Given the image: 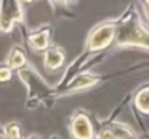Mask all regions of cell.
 <instances>
[{"mask_svg": "<svg viewBox=\"0 0 149 139\" xmlns=\"http://www.w3.org/2000/svg\"><path fill=\"white\" fill-rule=\"evenodd\" d=\"M116 44L118 47H142L149 50V29L134 18V13L129 18L126 12L117 21Z\"/></svg>", "mask_w": 149, "mask_h": 139, "instance_id": "6da1fadb", "label": "cell"}, {"mask_svg": "<svg viewBox=\"0 0 149 139\" xmlns=\"http://www.w3.org/2000/svg\"><path fill=\"white\" fill-rule=\"evenodd\" d=\"M18 75H19L21 81L28 88L26 108H35L40 104L48 101V98L51 95V89L32 66H29V64L25 66L24 69L18 71Z\"/></svg>", "mask_w": 149, "mask_h": 139, "instance_id": "7a4b0ae2", "label": "cell"}, {"mask_svg": "<svg viewBox=\"0 0 149 139\" xmlns=\"http://www.w3.org/2000/svg\"><path fill=\"white\" fill-rule=\"evenodd\" d=\"M117 35V21H104L97 24L88 35L86 50L89 53L101 51L116 41Z\"/></svg>", "mask_w": 149, "mask_h": 139, "instance_id": "3957f363", "label": "cell"}, {"mask_svg": "<svg viewBox=\"0 0 149 139\" xmlns=\"http://www.w3.org/2000/svg\"><path fill=\"white\" fill-rule=\"evenodd\" d=\"M24 24V8L21 0H0V32L9 34L16 25Z\"/></svg>", "mask_w": 149, "mask_h": 139, "instance_id": "277c9868", "label": "cell"}, {"mask_svg": "<svg viewBox=\"0 0 149 139\" xmlns=\"http://www.w3.org/2000/svg\"><path fill=\"white\" fill-rule=\"evenodd\" d=\"M69 129L73 139H94L95 136L94 124L89 116L82 110H78L72 114L69 122Z\"/></svg>", "mask_w": 149, "mask_h": 139, "instance_id": "5b68a950", "label": "cell"}, {"mask_svg": "<svg viewBox=\"0 0 149 139\" xmlns=\"http://www.w3.org/2000/svg\"><path fill=\"white\" fill-rule=\"evenodd\" d=\"M51 34H53V28L47 24V25H41L32 31H29L25 37L28 45L37 51V53H41V51H45L51 43Z\"/></svg>", "mask_w": 149, "mask_h": 139, "instance_id": "8992f818", "label": "cell"}, {"mask_svg": "<svg viewBox=\"0 0 149 139\" xmlns=\"http://www.w3.org/2000/svg\"><path fill=\"white\" fill-rule=\"evenodd\" d=\"M101 78L98 75H92L89 72H84L81 73L79 76H76L73 81H70L69 84L60 87L58 89V94H73V92H78V91H82V89H88L91 87H94L95 84H98Z\"/></svg>", "mask_w": 149, "mask_h": 139, "instance_id": "52a82bcc", "label": "cell"}, {"mask_svg": "<svg viewBox=\"0 0 149 139\" xmlns=\"http://www.w3.org/2000/svg\"><path fill=\"white\" fill-rule=\"evenodd\" d=\"M64 63V50L57 45H51L44 51V67L48 71H57Z\"/></svg>", "mask_w": 149, "mask_h": 139, "instance_id": "ba28073f", "label": "cell"}, {"mask_svg": "<svg viewBox=\"0 0 149 139\" xmlns=\"http://www.w3.org/2000/svg\"><path fill=\"white\" fill-rule=\"evenodd\" d=\"M6 63L13 69V71H21L25 66H28V57H26V53L24 50V47L21 45H13L10 50H9V54L6 57Z\"/></svg>", "mask_w": 149, "mask_h": 139, "instance_id": "9c48e42d", "label": "cell"}, {"mask_svg": "<svg viewBox=\"0 0 149 139\" xmlns=\"http://www.w3.org/2000/svg\"><path fill=\"white\" fill-rule=\"evenodd\" d=\"M108 127H110V130L113 132V135H114L116 139H137L136 132H134L130 126H127V124H124V123L111 122V123L108 124Z\"/></svg>", "mask_w": 149, "mask_h": 139, "instance_id": "30bf717a", "label": "cell"}, {"mask_svg": "<svg viewBox=\"0 0 149 139\" xmlns=\"http://www.w3.org/2000/svg\"><path fill=\"white\" fill-rule=\"evenodd\" d=\"M134 105L142 114L149 116V85L140 88L134 94Z\"/></svg>", "mask_w": 149, "mask_h": 139, "instance_id": "8fae6325", "label": "cell"}, {"mask_svg": "<svg viewBox=\"0 0 149 139\" xmlns=\"http://www.w3.org/2000/svg\"><path fill=\"white\" fill-rule=\"evenodd\" d=\"M12 76H13V69L6 61L0 63V85H5V84L10 82Z\"/></svg>", "mask_w": 149, "mask_h": 139, "instance_id": "7c38bea8", "label": "cell"}, {"mask_svg": "<svg viewBox=\"0 0 149 139\" xmlns=\"http://www.w3.org/2000/svg\"><path fill=\"white\" fill-rule=\"evenodd\" d=\"M8 135L10 136V139H22V130H21V124L18 122H9L5 124Z\"/></svg>", "mask_w": 149, "mask_h": 139, "instance_id": "4fadbf2b", "label": "cell"}, {"mask_svg": "<svg viewBox=\"0 0 149 139\" xmlns=\"http://www.w3.org/2000/svg\"><path fill=\"white\" fill-rule=\"evenodd\" d=\"M0 139H10V136H9L8 132H6L5 124H0Z\"/></svg>", "mask_w": 149, "mask_h": 139, "instance_id": "5bb4252c", "label": "cell"}, {"mask_svg": "<svg viewBox=\"0 0 149 139\" xmlns=\"http://www.w3.org/2000/svg\"><path fill=\"white\" fill-rule=\"evenodd\" d=\"M51 3H54V5H60V3H64L66 0H50Z\"/></svg>", "mask_w": 149, "mask_h": 139, "instance_id": "9a60e30c", "label": "cell"}, {"mask_svg": "<svg viewBox=\"0 0 149 139\" xmlns=\"http://www.w3.org/2000/svg\"><path fill=\"white\" fill-rule=\"evenodd\" d=\"M25 139H41L38 135H29V136H26Z\"/></svg>", "mask_w": 149, "mask_h": 139, "instance_id": "2e32d148", "label": "cell"}, {"mask_svg": "<svg viewBox=\"0 0 149 139\" xmlns=\"http://www.w3.org/2000/svg\"><path fill=\"white\" fill-rule=\"evenodd\" d=\"M50 139H61V136H58V135H51Z\"/></svg>", "mask_w": 149, "mask_h": 139, "instance_id": "e0dca14e", "label": "cell"}, {"mask_svg": "<svg viewBox=\"0 0 149 139\" xmlns=\"http://www.w3.org/2000/svg\"><path fill=\"white\" fill-rule=\"evenodd\" d=\"M22 3H31V2H34V0H21Z\"/></svg>", "mask_w": 149, "mask_h": 139, "instance_id": "ac0fdd59", "label": "cell"}, {"mask_svg": "<svg viewBox=\"0 0 149 139\" xmlns=\"http://www.w3.org/2000/svg\"><path fill=\"white\" fill-rule=\"evenodd\" d=\"M143 2H145V3H146V5L149 6V0H143Z\"/></svg>", "mask_w": 149, "mask_h": 139, "instance_id": "d6986e66", "label": "cell"}, {"mask_svg": "<svg viewBox=\"0 0 149 139\" xmlns=\"http://www.w3.org/2000/svg\"><path fill=\"white\" fill-rule=\"evenodd\" d=\"M142 139H149V136H145V138H142Z\"/></svg>", "mask_w": 149, "mask_h": 139, "instance_id": "ffe728a7", "label": "cell"}, {"mask_svg": "<svg viewBox=\"0 0 149 139\" xmlns=\"http://www.w3.org/2000/svg\"><path fill=\"white\" fill-rule=\"evenodd\" d=\"M66 2H74V0H66Z\"/></svg>", "mask_w": 149, "mask_h": 139, "instance_id": "44dd1931", "label": "cell"}]
</instances>
